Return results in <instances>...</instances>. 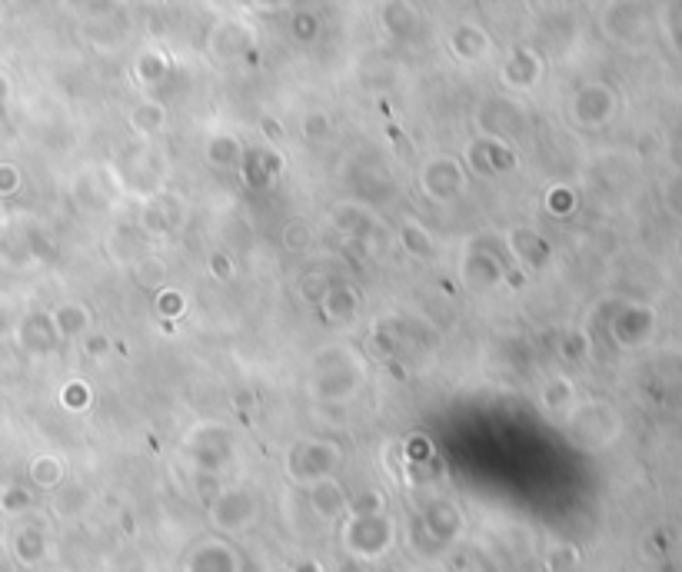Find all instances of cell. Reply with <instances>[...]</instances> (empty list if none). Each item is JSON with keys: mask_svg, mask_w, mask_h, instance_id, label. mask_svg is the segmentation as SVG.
I'll list each match as a JSON object with an SVG mask.
<instances>
[{"mask_svg": "<svg viewBox=\"0 0 682 572\" xmlns=\"http://www.w3.org/2000/svg\"><path fill=\"white\" fill-rule=\"evenodd\" d=\"M453 44L463 57H476V54H483L486 37H483V30H476V27H460L453 37Z\"/></svg>", "mask_w": 682, "mask_h": 572, "instance_id": "cell-1", "label": "cell"}]
</instances>
